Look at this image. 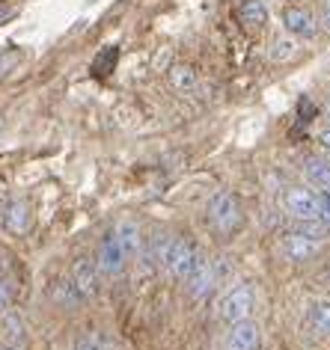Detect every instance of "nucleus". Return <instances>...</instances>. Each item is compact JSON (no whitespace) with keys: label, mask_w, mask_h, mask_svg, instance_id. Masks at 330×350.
<instances>
[{"label":"nucleus","mask_w":330,"mask_h":350,"mask_svg":"<svg viewBox=\"0 0 330 350\" xmlns=\"http://www.w3.org/2000/svg\"><path fill=\"white\" fill-rule=\"evenodd\" d=\"M149 256L158 261L170 276L188 279L190 267H194V261H196V250L188 238H167V234H161V238L155 241V250Z\"/></svg>","instance_id":"1"},{"label":"nucleus","mask_w":330,"mask_h":350,"mask_svg":"<svg viewBox=\"0 0 330 350\" xmlns=\"http://www.w3.org/2000/svg\"><path fill=\"white\" fill-rule=\"evenodd\" d=\"M227 270H229L227 258H203L196 252V261L188 273V294L196 297V300H203V297H208L217 285L223 282Z\"/></svg>","instance_id":"2"},{"label":"nucleus","mask_w":330,"mask_h":350,"mask_svg":"<svg viewBox=\"0 0 330 350\" xmlns=\"http://www.w3.org/2000/svg\"><path fill=\"white\" fill-rule=\"evenodd\" d=\"M205 217H208V226H212V232L227 238V234L238 232V226H241V205H238V199L232 196V193L220 190V193H214L212 199H208Z\"/></svg>","instance_id":"3"},{"label":"nucleus","mask_w":330,"mask_h":350,"mask_svg":"<svg viewBox=\"0 0 330 350\" xmlns=\"http://www.w3.org/2000/svg\"><path fill=\"white\" fill-rule=\"evenodd\" d=\"M253 306H256L253 285L241 282L220 297V303H217V318L232 327V323H238V321H247L250 314H253Z\"/></svg>","instance_id":"4"},{"label":"nucleus","mask_w":330,"mask_h":350,"mask_svg":"<svg viewBox=\"0 0 330 350\" xmlns=\"http://www.w3.org/2000/svg\"><path fill=\"white\" fill-rule=\"evenodd\" d=\"M283 205H285V214L298 223L318 220V193H312L307 187H289L283 193Z\"/></svg>","instance_id":"5"},{"label":"nucleus","mask_w":330,"mask_h":350,"mask_svg":"<svg viewBox=\"0 0 330 350\" xmlns=\"http://www.w3.org/2000/svg\"><path fill=\"white\" fill-rule=\"evenodd\" d=\"M318 247H321V241H312V238H307V234L298 232V229L285 232L283 238H280V252H283L285 261H292V265L309 261L318 252Z\"/></svg>","instance_id":"6"},{"label":"nucleus","mask_w":330,"mask_h":350,"mask_svg":"<svg viewBox=\"0 0 330 350\" xmlns=\"http://www.w3.org/2000/svg\"><path fill=\"white\" fill-rule=\"evenodd\" d=\"M72 285L81 297H95V291H99V265L92 258H77L72 267Z\"/></svg>","instance_id":"7"},{"label":"nucleus","mask_w":330,"mask_h":350,"mask_svg":"<svg viewBox=\"0 0 330 350\" xmlns=\"http://www.w3.org/2000/svg\"><path fill=\"white\" fill-rule=\"evenodd\" d=\"M283 27L289 36H298V39H312L316 36V18L301 10V6H285L283 10Z\"/></svg>","instance_id":"8"},{"label":"nucleus","mask_w":330,"mask_h":350,"mask_svg":"<svg viewBox=\"0 0 330 350\" xmlns=\"http://www.w3.org/2000/svg\"><path fill=\"white\" fill-rule=\"evenodd\" d=\"M99 270L101 273H107V276H119L123 273V267H125V252H123V247L116 243V238H114V232L107 234V238L101 241V250H99Z\"/></svg>","instance_id":"9"},{"label":"nucleus","mask_w":330,"mask_h":350,"mask_svg":"<svg viewBox=\"0 0 330 350\" xmlns=\"http://www.w3.org/2000/svg\"><path fill=\"white\" fill-rule=\"evenodd\" d=\"M227 350H259V327L253 321H238L232 323L227 336Z\"/></svg>","instance_id":"10"},{"label":"nucleus","mask_w":330,"mask_h":350,"mask_svg":"<svg viewBox=\"0 0 330 350\" xmlns=\"http://www.w3.org/2000/svg\"><path fill=\"white\" fill-rule=\"evenodd\" d=\"M3 226H6V232H12V234H24L30 229V205L24 202V199L10 202L3 211Z\"/></svg>","instance_id":"11"},{"label":"nucleus","mask_w":330,"mask_h":350,"mask_svg":"<svg viewBox=\"0 0 330 350\" xmlns=\"http://www.w3.org/2000/svg\"><path fill=\"white\" fill-rule=\"evenodd\" d=\"M114 238H116L119 247H123L125 258L128 256H137V250H140V226H137L134 220H123V223L116 226Z\"/></svg>","instance_id":"12"},{"label":"nucleus","mask_w":330,"mask_h":350,"mask_svg":"<svg viewBox=\"0 0 330 350\" xmlns=\"http://www.w3.org/2000/svg\"><path fill=\"white\" fill-rule=\"evenodd\" d=\"M238 15H241V24H244L247 30H262L268 24V6L262 0H244Z\"/></svg>","instance_id":"13"},{"label":"nucleus","mask_w":330,"mask_h":350,"mask_svg":"<svg viewBox=\"0 0 330 350\" xmlns=\"http://www.w3.org/2000/svg\"><path fill=\"white\" fill-rule=\"evenodd\" d=\"M307 178L321 190H330V157H309L307 161Z\"/></svg>","instance_id":"14"},{"label":"nucleus","mask_w":330,"mask_h":350,"mask_svg":"<svg viewBox=\"0 0 330 350\" xmlns=\"http://www.w3.org/2000/svg\"><path fill=\"white\" fill-rule=\"evenodd\" d=\"M309 323L316 327V332L330 338V300H312L309 303Z\"/></svg>","instance_id":"15"},{"label":"nucleus","mask_w":330,"mask_h":350,"mask_svg":"<svg viewBox=\"0 0 330 350\" xmlns=\"http://www.w3.org/2000/svg\"><path fill=\"white\" fill-rule=\"evenodd\" d=\"M170 81L176 90L181 92H190V90H196V72L190 66H173L170 68Z\"/></svg>","instance_id":"16"},{"label":"nucleus","mask_w":330,"mask_h":350,"mask_svg":"<svg viewBox=\"0 0 330 350\" xmlns=\"http://www.w3.org/2000/svg\"><path fill=\"white\" fill-rule=\"evenodd\" d=\"M116 59H119V51L116 48H104L101 54L95 57V63H92V75L95 77H107L116 68Z\"/></svg>","instance_id":"17"},{"label":"nucleus","mask_w":330,"mask_h":350,"mask_svg":"<svg viewBox=\"0 0 330 350\" xmlns=\"http://www.w3.org/2000/svg\"><path fill=\"white\" fill-rule=\"evenodd\" d=\"M0 329H3V338L10 341V347H15V345H21V341H24V323H21L18 314H12V312L6 314L3 327H0Z\"/></svg>","instance_id":"18"},{"label":"nucleus","mask_w":330,"mask_h":350,"mask_svg":"<svg viewBox=\"0 0 330 350\" xmlns=\"http://www.w3.org/2000/svg\"><path fill=\"white\" fill-rule=\"evenodd\" d=\"M298 57V45H294V39H274L271 45V59H277V63H285V59Z\"/></svg>","instance_id":"19"},{"label":"nucleus","mask_w":330,"mask_h":350,"mask_svg":"<svg viewBox=\"0 0 330 350\" xmlns=\"http://www.w3.org/2000/svg\"><path fill=\"white\" fill-rule=\"evenodd\" d=\"M18 63H21V54H18V51H6V54H0V77H6Z\"/></svg>","instance_id":"20"},{"label":"nucleus","mask_w":330,"mask_h":350,"mask_svg":"<svg viewBox=\"0 0 330 350\" xmlns=\"http://www.w3.org/2000/svg\"><path fill=\"white\" fill-rule=\"evenodd\" d=\"M318 220L330 226V190H321L318 193Z\"/></svg>","instance_id":"21"},{"label":"nucleus","mask_w":330,"mask_h":350,"mask_svg":"<svg viewBox=\"0 0 330 350\" xmlns=\"http://www.w3.org/2000/svg\"><path fill=\"white\" fill-rule=\"evenodd\" d=\"M10 303H12V288L6 279H0V312L10 309Z\"/></svg>","instance_id":"22"},{"label":"nucleus","mask_w":330,"mask_h":350,"mask_svg":"<svg viewBox=\"0 0 330 350\" xmlns=\"http://www.w3.org/2000/svg\"><path fill=\"white\" fill-rule=\"evenodd\" d=\"M75 350H101V345H99L95 338H81V341H77V347H75Z\"/></svg>","instance_id":"23"},{"label":"nucleus","mask_w":330,"mask_h":350,"mask_svg":"<svg viewBox=\"0 0 330 350\" xmlns=\"http://www.w3.org/2000/svg\"><path fill=\"white\" fill-rule=\"evenodd\" d=\"M312 110H316V107H312V101H309V98H301V119H303V122H309Z\"/></svg>","instance_id":"24"},{"label":"nucleus","mask_w":330,"mask_h":350,"mask_svg":"<svg viewBox=\"0 0 330 350\" xmlns=\"http://www.w3.org/2000/svg\"><path fill=\"white\" fill-rule=\"evenodd\" d=\"M321 21H325V27L330 30V0H321Z\"/></svg>","instance_id":"25"},{"label":"nucleus","mask_w":330,"mask_h":350,"mask_svg":"<svg viewBox=\"0 0 330 350\" xmlns=\"http://www.w3.org/2000/svg\"><path fill=\"white\" fill-rule=\"evenodd\" d=\"M10 18H15V10H10V6H0V24H6Z\"/></svg>","instance_id":"26"},{"label":"nucleus","mask_w":330,"mask_h":350,"mask_svg":"<svg viewBox=\"0 0 330 350\" xmlns=\"http://www.w3.org/2000/svg\"><path fill=\"white\" fill-rule=\"evenodd\" d=\"M318 282L325 285V288H330V265H327V267H325V270H321V273H318Z\"/></svg>","instance_id":"27"},{"label":"nucleus","mask_w":330,"mask_h":350,"mask_svg":"<svg viewBox=\"0 0 330 350\" xmlns=\"http://www.w3.org/2000/svg\"><path fill=\"white\" fill-rule=\"evenodd\" d=\"M318 139H321V146H325L327 152H330V128H327V131H321V137H318Z\"/></svg>","instance_id":"28"},{"label":"nucleus","mask_w":330,"mask_h":350,"mask_svg":"<svg viewBox=\"0 0 330 350\" xmlns=\"http://www.w3.org/2000/svg\"><path fill=\"white\" fill-rule=\"evenodd\" d=\"M325 119L330 122V98H327V104H325Z\"/></svg>","instance_id":"29"},{"label":"nucleus","mask_w":330,"mask_h":350,"mask_svg":"<svg viewBox=\"0 0 330 350\" xmlns=\"http://www.w3.org/2000/svg\"><path fill=\"white\" fill-rule=\"evenodd\" d=\"M0 350H18V347H10V345H6V347H0Z\"/></svg>","instance_id":"30"}]
</instances>
